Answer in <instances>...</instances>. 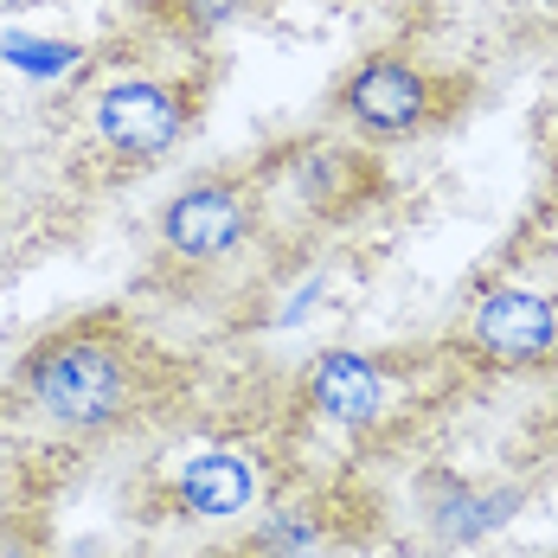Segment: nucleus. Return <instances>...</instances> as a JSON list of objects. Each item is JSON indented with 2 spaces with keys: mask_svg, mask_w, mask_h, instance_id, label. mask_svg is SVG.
<instances>
[{
  "mask_svg": "<svg viewBox=\"0 0 558 558\" xmlns=\"http://www.w3.org/2000/svg\"><path fill=\"white\" fill-rule=\"evenodd\" d=\"M469 335H475V347H482L488 360H513V366H526V360H553L558 302L553 295H539V289H520V282H495V289L475 295V308H469Z\"/></svg>",
  "mask_w": 558,
  "mask_h": 558,
  "instance_id": "3",
  "label": "nucleus"
},
{
  "mask_svg": "<svg viewBox=\"0 0 558 558\" xmlns=\"http://www.w3.org/2000/svg\"><path fill=\"white\" fill-rule=\"evenodd\" d=\"M257 495V475H251V462L244 456H199V462H186V475H180V507L186 513H206V520H225V513H244Z\"/></svg>",
  "mask_w": 558,
  "mask_h": 558,
  "instance_id": "7",
  "label": "nucleus"
},
{
  "mask_svg": "<svg viewBox=\"0 0 558 558\" xmlns=\"http://www.w3.org/2000/svg\"><path fill=\"white\" fill-rule=\"evenodd\" d=\"M244 231H251V193L238 180H199V186H186L168 213H161L168 251L173 257H193V264L238 251Z\"/></svg>",
  "mask_w": 558,
  "mask_h": 558,
  "instance_id": "5",
  "label": "nucleus"
},
{
  "mask_svg": "<svg viewBox=\"0 0 558 558\" xmlns=\"http://www.w3.org/2000/svg\"><path fill=\"white\" fill-rule=\"evenodd\" d=\"M0 52L13 58L20 71H64V64L77 58V46H39V39H7Z\"/></svg>",
  "mask_w": 558,
  "mask_h": 558,
  "instance_id": "9",
  "label": "nucleus"
},
{
  "mask_svg": "<svg viewBox=\"0 0 558 558\" xmlns=\"http://www.w3.org/2000/svg\"><path fill=\"white\" fill-rule=\"evenodd\" d=\"M26 391L58 424H116L129 404V360L110 335L71 328L26 360Z\"/></svg>",
  "mask_w": 558,
  "mask_h": 558,
  "instance_id": "1",
  "label": "nucleus"
},
{
  "mask_svg": "<svg viewBox=\"0 0 558 558\" xmlns=\"http://www.w3.org/2000/svg\"><path fill=\"white\" fill-rule=\"evenodd\" d=\"M186 110H193L186 90H173L161 77H122V84H110L97 97V135L129 161H155V155H168L180 142Z\"/></svg>",
  "mask_w": 558,
  "mask_h": 558,
  "instance_id": "2",
  "label": "nucleus"
},
{
  "mask_svg": "<svg viewBox=\"0 0 558 558\" xmlns=\"http://www.w3.org/2000/svg\"><path fill=\"white\" fill-rule=\"evenodd\" d=\"M507 513H513V495H469V488H456V501L444 507V533L456 539H475V533H488V526H501Z\"/></svg>",
  "mask_w": 558,
  "mask_h": 558,
  "instance_id": "8",
  "label": "nucleus"
},
{
  "mask_svg": "<svg viewBox=\"0 0 558 558\" xmlns=\"http://www.w3.org/2000/svg\"><path fill=\"white\" fill-rule=\"evenodd\" d=\"M308 404L328 417V424H347V430H366L373 417H379V404H386V379H379V366L366 360V353H322L315 360V373H308Z\"/></svg>",
  "mask_w": 558,
  "mask_h": 558,
  "instance_id": "6",
  "label": "nucleus"
},
{
  "mask_svg": "<svg viewBox=\"0 0 558 558\" xmlns=\"http://www.w3.org/2000/svg\"><path fill=\"white\" fill-rule=\"evenodd\" d=\"M340 110L373 135H411L437 116V84L411 58H366L340 84Z\"/></svg>",
  "mask_w": 558,
  "mask_h": 558,
  "instance_id": "4",
  "label": "nucleus"
},
{
  "mask_svg": "<svg viewBox=\"0 0 558 558\" xmlns=\"http://www.w3.org/2000/svg\"><path fill=\"white\" fill-rule=\"evenodd\" d=\"M546 264H553V277H558V225H553V238H546Z\"/></svg>",
  "mask_w": 558,
  "mask_h": 558,
  "instance_id": "11",
  "label": "nucleus"
},
{
  "mask_svg": "<svg viewBox=\"0 0 558 558\" xmlns=\"http://www.w3.org/2000/svg\"><path fill=\"white\" fill-rule=\"evenodd\" d=\"M553 360H558V347H553Z\"/></svg>",
  "mask_w": 558,
  "mask_h": 558,
  "instance_id": "13",
  "label": "nucleus"
},
{
  "mask_svg": "<svg viewBox=\"0 0 558 558\" xmlns=\"http://www.w3.org/2000/svg\"><path fill=\"white\" fill-rule=\"evenodd\" d=\"M244 13V0H180V20H186V33H219L225 20H238Z\"/></svg>",
  "mask_w": 558,
  "mask_h": 558,
  "instance_id": "10",
  "label": "nucleus"
},
{
  "mask_svg": "<svg viewBox=\"0 0 558 558\" xmlns=\"http://www.w3.org/2000/svg\"><path fill=\"white\" fill-rule=\"evenodd\" d=\"M0 7H20V0H0Z\"/></svg>",
  "mask_w": 558,
  "mask_h": 558,
  "instance_id": "12",
  "label": "nucleus"
}]
</instances>
